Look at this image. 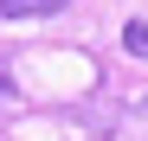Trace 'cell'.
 I'll return each instance as SVG.
<instances>
[{"instance_id": "3", "label": "cell", "mask_w": 148, "mask_h": 141, "mask_svg": "<svg viewBox=\"0 0 148 141\" xmlns=\"http://www.w3.org/2000/svg\"><path fill=\"white\" fill-rule=\"evenodd\" d=\"M0 109H13V83L7 77H0Z\"/></svg>"}, {"instance_id": "4", "label": "cell", "mask_w": 148, "mask_h": 141, "mask_svg": "<svg viewBox=\"0 0 148 141\" xmlns=\"http://www.w3.org/2000/svg\"><path fill=\"white\" fill-rule=\"evenodd\" d=\"M142 109H148V103H142Z\"/></svg>"}, {"instance_id": "1", "label": "cell", "mask_w": 148, "mask_h": 141, "mask_svg": "<svg viewBox=\"0 0 148 141\" xmlns=\"http://www.w3.org/2000/svg\"><path fill=\"white\" fill-rule=\"evenodd\" d=\"M64 7H71V0H0V19H52Z\"/></svg>"}, {"instance_id": "2", "label": "cell", "mask_w": 148, "mask_h": 141, "mask_svg": "<svg viewBox=\"0 0 148 141\" xmlns=\"http://www.w3.org/2000/svg\"><path fill=\"white\" fill-rule=\"evenodd\" d=\"M122 45H129V58H148V19H129L122 26Z\"/></svg>"}]
</instances>
